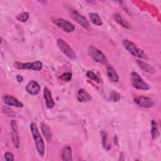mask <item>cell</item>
<instances>
[{"instance_id": "obj_1", "label": "cell", "mask_w": 161, "mask_h": 161, "mask_svg": "<svg viewBox=\"0 0 161 161\" xmlns=\"http://www.w3.org/2000/svg\"><path fill=\"white\" fill-rule=\"evenodd\" d=\"M31 132L35 141L36 148L38 154L43 157L45 153V145L43 140L40 134L36 125L35 123H31L30 125Z\"/></svg>"}, {"instance_id": "obj_2", "label": "cell", "mask_w": 161, "mask_h": 161, "mask_svg": "<svg viewBox=\"0 0 161 161\" xmlns=\"http://www.w3.org/2000/svg\"><path fill=\"white\" fill-rule=\"evenodd\" d=\"M122 43L125 48L132 55L140 58H146L147 57V54L142 49L139 48L132 42L128 40L125 39L123 40Z\"/></svg>"}, {"instance_id": "obj_3", "label": "cell", "mask_w": 161, "mask_h": 161, "mask_svg": "<svg viewBox=\"0 0 161 161\" xmlns=\"http://www.w3.org/2000/svg\"><path fill=\"white\" fill-rule=\"evenodd\" d=\"M130 79L132 86L136 89L147 91L150 89V86L143 80L137 72H133L131 74Z\"/></svg>"}, {"instance_id": "obj_4", "label": "cell", "mask_w": 161, "mask_h": 161, "mask_svg": "<svg viewBox=\"0 0 161 161\" xmlns=\"http://www.w3.org/2000/svg\"><path fill=\"white\" fill-rule=\"evenodd\" d=\"M14 67L17 69H21V70L28 69V70L40 71L42 69L43 64L40 61H38V60L32 62H27V63L16 62L14 64Z\"/></svg>"}, {"instance_id": "obj_5", "label": "cell", "mask_w": 161, "mask_h": 161, "mask_svg": "<svg viewBox=\"0 0 161 161\" xmlns=\"http://www.w3.org/2000/svg\"><path fill=\"white\" fill-rule=\"evenodd\" d=\"M89 55L96 62L105 64L107 62V59L104 54L98 48L94 46H90L88 48Z\"/></svg>"}, {"instance_id": "obj_6", "label": "cell", "mask_w": 161, "mask_h": 161, "mask_svg": "<svg viewBox=\"0 0 161 161\" xmlns=\"http://www.w3.org/2000/svg\"><path fill=\"white\" fill-rule=\"evenodd\" d=\"M57 43L59 49L65 56L72 60H74L75 58V53L66 42L61 38H58Z\"/></svg>"}, {"instance_id": "obj_7", "label": "cell", "mask_w": 161, "mask_h": 161, "mask_svg": "<svg viewBox=\"0 0 161 161\" xmlns=\"http://www.w3.org/2000/svg\"><path fill=\"white\" fill-rule=\"evenodd\" d=\"M53 23L60 28H61L63 31L70 33L73 31L75 30V26L72 23L69 21L67 19H64L62 18H58L53 20Z\"/></svg>"}, {"instance_id": "obj_8", "label": "cell", "mask_w": 161, "mask_h": 161, "mask_svg": "<svg viewBox=\"0 0 161 161\" xmlns=\"http://www.w3.org/2000/svg\"><path fill=\"white\" fill-rule=\"evenodd\" d=\"M133 100L135 103L141 108H149L153 106V101L148 97L138 96L134 98Z\"/></svg>"}, {"instance_id": "obj_9", "label": "cell", "mask_w": 161, "mask_h": 161, "mask_svg": "<svg viewBox=\"0 0 161 161\" xmlns=\"http://www.w3.org/2000/svg\"><path fill=\"white\" fill-rule=\"evenodd\" d=\"M70 14L72 18L82 26L87 29L89 27V23L87 19L82 15L80 14L77 11H76L75 10H72Z\"/></svg>"}, {"instance_id": "obj_10", "label": "cell", "mask_w": 161, "mask_h": 161, "mask_svg": "<svg viewBox=\"0 0 161 161\" xmlns=\"http://www.w3.org/2000/svg\"><path fill=\"white\" fill-rule=\"evenodd\" d=\"M2 99L4 103L8 106H14L17 108H22L23 106L22 103L19 101L16 98L11 95H4Z\"/></svg>"}, {"instance_id": "obj_11", "label": "cell", "mask_w": 161, "mask_h": 161, "mask_svg": "<svg viewBox=\"0 0 161 161\" xmlns=\"http://www.w3.org/2000/svg\"><path fill=\"white\" fill-rule=\"evenodd\" d=\"M11 126L12 129V133H11L12 141H13V143H14V147L18 148L19 147V140L18 134V126H17L16 121L13 119L11 120Z\"/></svg>"}, {"instance_id": "obj_12", "label": "cell", "mask_w": 161, "mask_h": 161, "mask_svg": "<svg viewBox=\"0 0 161 161\" xmlns=\"http://www.w3.org/2000/svg\"><path fill=\"white\" fill-rule=\"evenodd\" d=\"M26 91L31 95H36L40 91V86L36 81L32 80L26 86Z\"/></svg>"}, {"instance_id": "obj_13", "label": "cell", "mask_w": 161, "mask_h": 161, "mask_svg": "<svg viewBox=\"0 0 161 161\" xmlns=\"http://www.w3.org/2000/svg\"><path fill=\"white\" fill-rule=\"evenodd\" d=\"M43 97L45 100V104L48 109H51L53 108L55 105V102L52 96V93L47 88L45 87L43 89Z\"/></svg>"}, {"instance_id": "obj_14", "label": "cell", "mask_w": 161, "mask_h": 161, "mask_svg": "<svg viewBox=\"0 0 161 161\" xmlns=\"http://www.w3.org/2000/svg\"><path fill=\"white\" fill-rule=\"evenodd\" d=\"M77 100L79 102L84 103V102H87V101H90L91 99V96L84 89H80L79 90V91L77 92Z\"/></svg>"}, {"instance_id": "obj_15", "label": "cell", "mask_w": 161, "mask_h": 161, "mask_svg": "<svg viewBox=\"0 0 161 161\" xmlns=\"http://www.w3.org/2000/svg\"><path fill=\"white\" fill-rule=\"evenodd\" d=\"M62 160L64 161H71L72 157V149L69 146H65L62 150Z\"/></svg>"}, {"instance_id": "obj_16", "label": "cell", "mask_w": 161, "mask_h": 161, "mask_svg": "<svg viewBox=\"0 0 161 161\" xmlns=\"http://www.w3.org/2000/svg\"><path fill=\"white\" fill-rule=\"evenodd\" d=\"M107 74L111 81L113 82H117L118 81V75L112 66L109 65L107 67Z\"/></svg>"}, {"instance_id": "obj_17", "label": "cell", "mask_w": 161, "mask_h": 161, "mask_svg": "<svg viewBox=\"0 0 161 161\" xmlns=\"http://www.w3.org/2000/svg\"><path fill=\"white\" fill-rule=\"evenodd\" d=\"M101 143H102V145L103 147V148H104V150L108 151L110 150L111 148V144L110 142L108 140L107 134L105 131H101Z\"/></svg>"}, {"instance_id": "obj_18", "label": "cell", "mask_w": 161, "mask_h": 161, "mask_svg": "<svg viewBox=\"0 0 161 161\" xmlns=\"http://www.w3.org/2000/svg\"><path fill=\"white\" fill-rule=\"evenodd\" d=\"M41 128H42V133L45 136L46 140H47V142H50L52 138V133H51L50 129L46 124L43 123L41 124Z\"/></svg>"}, {"instance_id": "obj_19", "label": "cell", "mask_w": 161, "mask_h": 161, "mask_svg": "<svg viewBox=\"0 0 161 161\" xmlns=\"http://www.w3.org/2000/svg\"><path fill=\"white\" fill-rule=\"evenodd\" d=\"M113 18L119 25H121L123 27H125L126 28H130V26L129 23L118 13L114 14H113Z\"/></svg>"}, {"instance_id": "obj_20", "label": "cell", "mask_w": 161, "mask_h": 161, "mask_svg": "<svg viewBox=\"0 0 161 161\" xmlns=\"http://www.w3.org/2000/svg\"><path fill=\"white\" fill-rule=\"evenodd\" d=\"M89 18L91 19V21L95 25L101 26L103 24L102 20L97 13H89Z\"/></svg>"}, {"instance_id": "obj_21", "label": "cell", "mask_w": 161, "mask_h": 161, "mask_svg": "<svg viewBox=\"0 0 161 161\" xmlns=\"http://www.w3.org/2000/svg\"><path fill=\"white\" fill-rule=\"evenodd\" d=\"M151 125H152V128H151L152 136L153 139H155L159 135V131H158V129L157 123L156 122L155 120L153 119L151 122Z\"/></svg>"}, {"instance_id": "obj_22", "label": "cell", "mask_w": 161, "mask_h": 161, "mask_svg": "<svg viewBox=\"0 0 161 161\" xmlns=\"http://www.w3.org/2000/svg\"><path fill=\"white\" fill-rule=\"evenodd\" d=\"M137 64L143 70H144L146 72H148L150 73H152L154 72V69H153V67H152L150 65H149L148 64H147V63H145L142 60H138Z\"/></svg>"}, {"instance_id": "obj_23", "label": "cell", "mask_w": 161, "mask_h": 161, "mask_svg": "<svg viewBox=\"0 0 161 161\" xmlns=\"http://www.w3.org/2000/svg\"><path fill=\"white\" fill-rule=\"evenodd\" d=\"M86 75L87 76L88 78H89L90 79L97 82V83H99L101 82V79L100 78L94 73L92 71H91V70H89L86 73Z\"/></svg>"}, {"instance_id": "obj_24", "label": "cell", "mask_w": 161, "mask_h": 161, "mask_svg": "<svg viewBox=\"0 0 161 161\" xmlns=\"http://www.w3.org/2000/svg\"><path fill=\"white\" fill-rule=\"evenodd\" d=\"M16 19L21 22H26L29 18V14L27 12H23L16 16Z\"/></svg>"}, {"instance_id": "obj_25", "label": "cell", "mask_w": 161, "mask_h": 161, "mask_svg": "<svg viewBox=\"0 0 161 161\" xmlns=\"http://www.w3.org/2000/svg\"><path fill=\"white\" fill-rule=\"evenodd\" d=\"M110 99L113 102H118L120 99V94L116 91H112L110 93Z\"/></svg>"}, {"instance_id": "obj_26", "label": "cell", "mask_w": 161, "mask_h": 161, "mask_svg": "<svg viewBox=\"0 0 161 161\" xmlns=\"http://www.w3.org/2000/svg\"><path fill=\"white\" fill-rule=\"evenodd\" d=\"M72 74L70 72H64L60 76V79L63 81H70L72 79Z\"/></svg>"}, {"instance_id": "obj_27", "label": "cell", "mask_w": 161, "mask_h": 161, "mask_svg": "<svg viewBox=\"0 0 161 161\" xmlns=\"http://www.w3.org/2000/svg\"><path fill=\"white\" fill-rule=\"evenodd\" d=\"M4 158L5 160L7 161H13L14 160V156L13 153L10 152H6L4 155Z\"/></svg>"}, {"instance_id": "obj_28", "label": "cell", "mask_w": 161, "mask_h": 161, "mask_svg": "<svg viewBox=\"0 0 161 161\" xmlns=\"http://www.w3.org/2000/svg\"><path fill=\"white\" fill-rule=\"evenodd\" d=\"M16 80H18V82H22L23 80V78L21 75H16Z\"/></svg>"}]
</instances>
